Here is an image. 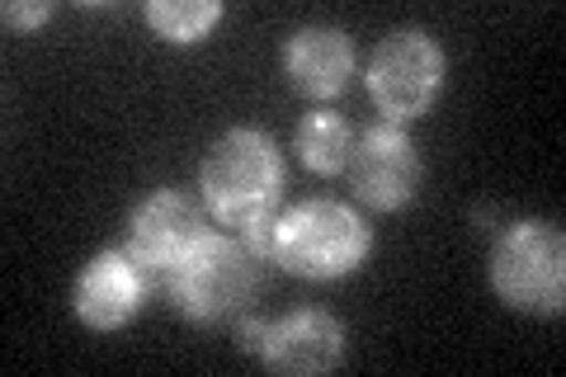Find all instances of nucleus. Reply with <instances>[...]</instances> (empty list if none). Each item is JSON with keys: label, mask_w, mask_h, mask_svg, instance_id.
Segmentation results:
<instances>
[{"label": "nucleus", "mask_w": 566, "mask_h": 377, "mask_svg": "<svg viewBox=\"0 0 566 377\" xmlns=\"http://www.w3.org/2000/svg\"><path fill=\"white\" fill-rule=\"evenodd\" d=\"M283 189V160L264 133H227L203 160V193L222 222H255L274 212Z\"/></svg>", "instance_id": "nucleus-1"}, {"label": "nucleus", "mask_w": 566, "mask_h": 377, "mask_svg": "<svg viewBox=\"0 0 566 377\" xmlns=\"http://www.w3.org/2000/svg\"><path fill=\"white\" fill-rule=\"evenodd\" d=\"M170 293L193 321H227L260 293V255L245 241L203 237L170 269Z\"/></svg>", "instance_id": "nucleus-2"}, {"label": "nucleus", "mask_w": 566, "mask_h": 377, "mask_svg": "<svg viewBox=\"0 0 566 377\" xmlns=\"http://www.w3.org/2000/svg\"><path fill=\"white\" fill-rule=\"evenodd\" d=\"M368 255V227L345 203H303L279 218L274 260L303 279H340Z\"/></svg>", "instance_id": "nucleus-3"}, {"label": "nucleus", "mask_w": 566, "mask_h": 377, "mask_svg": "<svg viewBox=\"0 0 566 377\" xmlns=\"http://www.w3.org/2000/svg\"><path fill=\"white\" fill-rule=\"evenodd\" d=\"M491 279L505 302L524 312H557L566 289V260H562V231L547 222H515L495 241Z\"/></svg>", "instance_id": "nucleus-4"}, {"label": "nucleus", "mask_w": 566, "mask_h": 377, "mask_svg": "<svg viewBox=\"0 0 566 377\" xmlns=\"http://www.w3.org/2000/svg\"><path fill=\"white\" fill-rule=\"evenodd\" d=\"M444 81V52L424 33H392L368 62V95L387 118H416L434 104Z\"/></svg>", "instance_id": "nucleus-5"}, {"label": "nucleus", "mask_w": 566, "mask_h": 377, "mask_svg": "<svg viewBox=\"0 0 566 377\" xmlns=\"http://www.w3.org/2000/svg\"><path fill=\"white\" fill-rule=\"evenodd\" d=\"M208 237L203 212L180 189H161L133 212L128 227V255L147 269V274H170L193 245Z\"/></svg>", "instance_id": "nucleus-6"}, {"label": "nucleus", "mask_w": 566, "mask_h": 377, "mask_svg": "<svg viewBox=\"0 0 566 377\" xmlns=\"http://www.w3.org/2000/svg\"><path fill=\"white\" fill-rule=\"evenodd\" d=\"M354 189H359L364 203L374 208H401L416 193L420 179V156L411 147V137L397 128H374L364 133L359 151H354Z\"/></svg>", "instance_id": "nucleus-7"}, {"label": "nucleus", "mask_w": 566, "mask_h": 377, "mask_svg": "<svg viewBox=\"0 0 566 377\" xmlns=\"http://www.w3.org/2000/svg\"><path fill=\"white\" fill-rule=\"evenodd\" d=\"M142 293H147V279L133 255H99L76 283V312L85 326L114 331L142 307Z\"/></svg>", "instance_id": "nucleus-8"}, {"label": "nucleus", "mask_w": 566, "mask_h": 377, "mask_svg": "<svg viewBox=\"0 0 566 377\" xmlns=\"http://www.w3.org/2000/svg\"><path fill=\"white\" fill-rule=\"evenodd\" d=\"M340 345H345V335L326 312H297L289 321H279V326H270L264 358L279 373L312 377V373H326L340 364Z\"/></svg>", "instance_id": "nucleus-9"}, {"label": "nucleus", "mask_w": 566, "mask_h": 377, "mask_svg": "<svg viewBox=\"0 0 566 377\" xmlns=\"http://www.w3.org/2000/svg\"><path fill=\"white\" fill-rule=\"evenodd\" d=\"M354 71V48L340 29H303L289 43V76L297 90H307L316 100H331L349 85Z\"/></svg>", "instance_id": "nucleus-10"}, {"label": "nucleus", "mask_w": 566, "mask_h": 377, "mask_svg": "<svg viewBox=\"0 0 566 377\" xmlns=\"http://www.w3.org/2000/svg\"><path fill=\"white\" fill-rule=\"evenodd\" d=\"M297 151H303L312 170L335 175L354 156V133L340 114H307L297 123Z\"/></svg>", "instance_id": "nucleus-11"}, {"label": "nucleus", "mask_w": 566, "mask_h": 377, "mask_svg": "<svg viewBox=\"0 0 566 377\" xmlns=\"http://www.w3.org/2000/svg\"><path fill=\"white\" fill-rule=\"evenodd\" d=\"M218 14H222L218 0H156V6H147L151 29L175 43H193L199 33L218 24Z\"/></svg>", "instance_id": "nucleus-12"}, {"label": "nucleus", "mask_w": 566, "mask_h": 377, "mask_svg": "<svg viewBox=\"0 0 566 377\" xmlns=\"http://www.w3.org/2000/svg\"><path fill=\"white\" fill-rule=\"evenodd\" d=\"M264 339H270V321L245 316V321H241V331H237V345H241V349H251V354H264Z\"/></svg>", "instance_id": "nucleus-13"}, {"label": "nucleus", "mask_w": 566, "mask_h": 377, "mask_svg": "<svg viewBox=\"0 0 566 377\" xmlns=\"http://www.w3.org/2000/svg\"><path fill=\"white\" fill-rule=\"evenodd\" d=\"M6 20L10 24H39V20H48V6H6Z\"/></svg>", "instance_id": "nucleus-14"}]
</instances>
